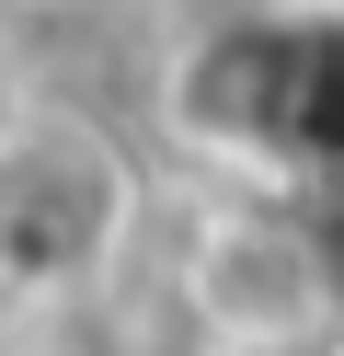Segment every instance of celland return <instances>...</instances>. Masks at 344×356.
<instances>
[{"instance_id":"7a4b0ae2","label":"cell","mask_w":344,"mask_h":356,"mask_svg":"<svg viewBox=\"0 0 344 356\" xmlns=\"http://www.w3.org/2000/svg\"><path fill=\"white\" fill-rule=\"evenodd\" d=\"M126 230V161L92 127L0 138V287H92Z\"/></svg>"},{"instance_id":"3957f363","label":"cell","mask_w":344,"mask_h":356,"mask_svg":"<svg viewBox=\"0 0 344 356\" xmlns=\"http://www.w3.org/2000/svg\"><path fill=\"white\" fill-rule=\"evenodd\" d=\"M310 253H321V276H333V287H344V184H333V195H321V218H310Z\"/></svg>"},{"instance_id":"6da1fadb","label":"cell","mask_w":344,"mask_h":356,"mask_svg":"<svg viewBox=\"0 0 344 356\" xmlns=\"http://www.w3.org/2000/svg\"><path fill=\"white\" fill-rule=\"evenodd\" d=\"M172 115L206 149L344 184V12H252L183 47Z\"/></svg>"}]
</instances>
